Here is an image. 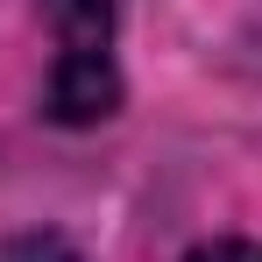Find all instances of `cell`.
<instances>
[{
  "label": "cell",
  "instance_id": "1",
  "mask_svg": "<svg viewBox=\"0 0 262 262\" xmlns=\"http://www.w3.org/2000/svg\"><path fill=\"white\" fill-rule=\"evenodd\" d=\"M121 7L114 0H57V64L43 85V121L99 128L121 114Z\"/></svg>",
  "mask_w": 262,
  "mask_h": 262
},
{
  "label": "cell",
  "instance_id": "2",
  "mask_svg": "<svg viewBox=\"0 0 262 262\" xmlns=\"http://www.w3.org/2000/svg\"><path fill=\"white\" fill-rule=\"evenodd\" d=\"M0 262H85L71 234L57 227H29V234H0Z\"/></svg>",
  "mask_w": 262,
  "mask_h": 262
},
{
  "label": "cell",
  "instance_id": "3",
  "mask_svg": "<svg viewBox=\"0 0 262 262\" xmlns=\"http://www.w3.org/2000/svg\"><path fill=\"white\" fill-rule=\"evenodd\" d=\"M184 262H262V241H241V234L199 241V248H184Z\"/></svg>",
  "mask_w": 262,
  "mask_h": 262
}]
</instances>
